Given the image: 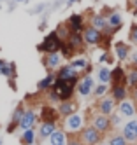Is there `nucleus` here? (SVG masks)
Returning <instances> with one entry per match:
<instances>
[{
	"mask_svg": "<svg viewBox=\"0 0 137 145\" xmlns=\"http://www.w3.org/2000/svg\"><path fill=\"white\" fill-rule=\"evenodd\" d=\"M14 9H16V2H11V4H9V7H7V11H9V12H13Z\"/></svg>",
	"mask_w": 137,
	"mask_h": 145,
	"instance_id": "nucleus-42",
	"label": "nucleus"
},
{
	"mask_svg": "<svg viewBox=\"0 0 137 145\" xmlns=\"http://www.w3.org/2000/svg\"><path fill=\"white\" fill-rule=\"evenodd\" d=\"M35 138H37V129H35V128H30V129L21 131L19 142L23 143V145H34V143H35Z\"/></svg>",
	"mask_w": 137,
	"mask_h": 145,
	"instance_id": "nucleus-28",
	"label": "nucleus"
},
{
	"mask_svg": "<svg viewBox=\"0 0 137 145\" xmlns=\"http://www.w3.org/2000/svg\"><path fill=\"white\" fill-rule=\"evenodd\" d=\"M86 126V117L81 112H76L72 116H67L62 119V129L65 131L69 137H77L81 129Z\"/></svg>",
	"mask_w": 137,
	"mask_h": 145,
	"instance_id": "nucleus-1",
	"label": "nucleus"
},
{
	"mask_svg": "<svg viewBox=\"0 0 137 145\" xmlns=\"http://www.w3.org/2000/svg\"><path fill=\"white\" fill-rule=\"evenodd\" d=\"M109 119H111V124H113V129H116V128H121V126H123V122H125V119L120 116L118 112H113L111 116H109Z\"/></svg>",
	"mask_w": 137,
	"mask_h": 145,
	"instance_id": "nucleus-34",
	"label": "nucleus"
},
{
	"mask_svg": "<svg viewBox=\"0 0 137 145\" xmlns=\"http://www.w3.org/2000/svg\"><path fill=\"white\" fill-rule=\"evenodd\" d=\"M67 145H84V143L79 140V137H69V140H67Z\"/></svg>",
	"mask_w": 137,
	"mask_h": 145,
	"instance_id": "nucleus-39",
	"label": "nucleus"
},
{
	"mask_svg": "<svg viewBox=\"0 0 137 145\" xmlns=\"http://www.w3.org/2000/svg\"><path fill=\"white\" fill-rule=\"evenodd\" d=\"M125 84L130 91L137 88V68L135 67H128L125 72Z\"/></svg>",
	"mask_w": 137,
	"mask_h": 145,
	"instance_id": "nucleus-26",
	"label": "nucleus"
},
{
	"mask_svg": "<svg viewBox=\"0 0 137 145\" xmlns=\"http://www.w3.org/2000/svg\"><path fill=\"white\" fill-rule=\"evenodd\" d=\"M109 95L113 96V100L116 103H120L126 98H130V89L126 88L125 82H120V84H111V91H109Z\"/></svg>",
	"mask_w": 137,
	"mask_h": 145,
	"instance_id": "nucleus-17",
	"label": "nucleus"
},
{
	"mask_svg": "<svg viewBox=\"0 0 137 145\" xmlns=\"http://www.w3.org/2000/svg\"><path fill=\"white\" fill-rule=\"evenodd\" d=\"M5 63H7V61H5V59H2V58H0V68H2V67H4Z\"/></svg>",
	"mask_w": 137,
	"mask_h": 145,
	"instance_id": "nucleus-45",
	"label": "nucleus"
},
{
	"mask_svg": "<svg viewBox=\"0 0 137 145\" xmlns=\"http://www.w3.org/2000/svg\"><path fill=\"white\" fill-rule=\"evenodd\" d=\"M65 44L74 51V53H79V51H83V47H84V40H83V33H74V32H70L69 33V37H67V40H65Z\"/></svg>",
	"mask_w": 137,
	"mask_h": 145,
	"instance_id": "nucleus-20",
	"label": "nucleus"
},
{
	"mask_svg": "<svg viewBox=\"0 0 137 145\" xmlns=\"http://www.w3.org/2000/svg\"><path fill=\"white\" fill-rule=\"evenodd\" d=\"M109 91H111V86L109 84H100V82H99V84L95 86V89H93V96L97 98V100H100L104 96H107Z\"/></svg>",
	"mask_w": 137,
	"mask_h": 145,
	"instance_id": "nucleus-30",
	"label": "nucleus"
},
{
	"mask_svg": "<svg viewBox=\"0 0 137 145\" xmlns=\"http://www.w3.org/2000/svg\"><path fill=\"white\" fill-rule=\"evenodd\" d=\"M48 9V4H39V5H35L34 9H30V14H42Z\"/></svg>",
	"mask_w": 137,
	"mask_h": 145,
	"instance_id": "nucleus-37",
	"label": "nucleus"
},
{
	"mask_svg": "<svg viewBox=\"0 0 137 145\" xmlns=\"http://www.w3.org/2000/svg\"><path fill=\"white\" fill-rule=\"evenodd\" d=\"M116 112H118L123 119H132V117L137 116V103L132 98H126V100H123V101L118 103Z\"/></svg>",
	"mask_w": 137,
	"mask_h": 145,
	"instance_id": "nucleus-9",
	"label": "nucleus"
},
{
	"mask_svg": "<svg viewBox=\"0 0 137 145\" xmlns=\"http://www.w3.org/2000/svg\"><path fill=\"white\" fill-rule=\"evenodd\" d=\"M55 80H56V74H55V72H48V74L37 82V89H39L40 93H48V91L53 89Z\"/></svg>",
	"mask_w": 137,
	"mask_h": 145,
	"instance_id": "nucleus-22",
	"label": "nucleus"
},
{
	"mask_svg": "<svg viewBox=\"0 0 137 145\" xmlns=\"http://www.w3.org/2000/svg\"><path fill=\"white\" fill-rule=\"evenodd\" d=\"M37 121H39V114H37V110H35V108H26L25 114H23V117H21V121H19L18 129L25 131V129H30V128H35Z\"/></svg>",
	"mask_w": 137,
	"mask_h": 145,
	"instance_id": "nucleus-12",
	"label": "nucleus"
},
{
	"mask_svg": "<svg viewBox=\"0 0 137 145\" xmlns=\"http://www.w3.org/2000/svg\"><path fill=\"white\" fill-rule=\"evenodd\" d=\"M93 89H95V80H93L91 74H83L76 86V95L79 98H88L93 95Z\"/></svg>",
	"mask_w": 137,
	"mask_h": 145,
	"instance_id": "nucleus-5",
	"label": "nucleus"
},
{
	"mask_svg": "<svg viewBox=\"0 0 137 145\" xmlns=\"http://www.w3.org/2000/svg\"><path fill=\"white\" fill-rule=\"evenodd\" d=\"M58 129V122H49V121H40L37 128V137L39 140H48L53 133Z\"/></svg>",
	"mask_w": 137,
	"mask_h": 145,
	"instance_id": "nucleus-18",
	"label": "nucleus"
},
{
	"mask_svg": "<svg viewBox=\"0 0 137 145\" xmlns=\"http://www.w3.org/2000/svg\"><path fill=\"white\" fill-rule=\"evenodd\" d=\"M25 110H26V107L23 105V103H19V105H16V108L13 110V114H11V121H9L7 128H5V131H7L9 135H11V133H14V131L18 129V126H19V121H21V117H23Z\"/></svg>",
	"mask_w": 137,
	"mask_h": 145,
	"instance_id": "nucleus-15",
	"label": "nucleus"
},
{
	"mask_svg": "<svg viewBox=\"0 0 137 145\" xmlns=\"http://www.w3.org/2000/svg\"><path fill=\"white\" fill-rule=\"evenodd\" d=\"M55 32H56V35L65 42L67 40V37H69V33H70V30H69V26L65 25V23H62V25H58L56 28H55Z\"/></svg>",
	"mask_w": 137,
	"mask_h": 145,
	"instance_id": "nucleus-33",
	"label": "nucleus"
},
{
	"mask_svg": "<svg viewBox=\"0 0 137 145\" xmlns=\"http://www.w3.org/2000/svg\"><path fill=\"white\" fill-rule=\"evenodd\" d=\"M0 145H4V140H2V138H0Z\"/></svg>",
	"mask_w": 137,
	"mask_h": 145,
	"instance_id": "nucleus-47",
	"label": "nucleus"
},
{
	"mask_svg": "<svg viewBox=\"0 0 137 145\" xmlns=\"http://www.w3.org/2000/svg\"><path fill=\"white\" fill-rule=\"evenodd\" d=\"M88 25L90 26H93L95 30H99V32H105L107 30V21H105V14H102V12H93L91 16H90V19H88Z\"/></svg>",
	"mask_w": 137,
	"mask_h": 145,
	"instance_id": "nucleus-21",
	"label": "nucleus"
},
{
	"mask_svg": "<svg viewBox=\"0 0 137 145\" xmlns=\"http://www.w3.org/2000/svg\"><path fill=\"white\" fill-rule=\"evenodd\" d=\"M11 2H16V4H19V2H23V4H28V0H11Z\"/></svg>",
	"mask_w": 137,
	"mask_h": 145,
	"instance_id": "nucleus-44",
	"label": "nucleus"
},
{
	"mask_svg": "<svg viewBox=\"0 0 137 145\" xmlns=\"http://www.w3.org/2000/svg\"><path fill=\"white\" fill-rule=\"evenodd\" d=\"M55 74H56V79H60V80H72V79H79L81 77L69 63H63Z\"/></svg>",
	"mask_w": 137,
	"mask_h": 145,
	"instance_id": "nucleus-19",
	"label": "nucleus"
},
{
	"mask_svg": "<svg viewBox=\"0 0 137 145\" xmlns=\"http://www.w3.org/2000/svg\"><path fill=\"white\" fill-rule=\"evenodd\" d=\"M69 65L77 72L79 75H83V74H90V72L93 70V67H91V61H90V58L86 56V54H74L70 59H69Z\"/></svg>",
	"mask_w": 137,
	"mask_h": 145,
	"instance_id": "nucleus-6",
	"label": "nucleus"
},
{
	"mask_svg": "<svg viewBox=\"0 0 137 145\" xmlns=\"http://www.w3.org/2000/svg\"><path fill=\"white\" fill-rule=\"evenodd\" d=\"M128 40H130V44L137 46V23H134L132 28H130V32H128Z\"/></svg>",
	"mask_w": 137,
	"mask_h": 145,
	"instance_id": "nucleus-35",
	"label": "nucleus"
},
{
	"mask_svg": "<svg viewBox=\"0 0 137 145\" xmlns=\"http://www.w3.org/2000/svg\"><path fill=\"white\" fill-rule=\"evenodd\" d=\"M63 58L60 53H46L42 56V67L46 68V72H56L63 65Z\"/></svg>",
	"mask_w": 137,
	"mask_h": 145,
	"instance_id": "nucleus-8",
	"label": "nucleus"
},
{
	"mask_svg": "<svg viewBox=\"0 0 137 145\" xmlns=\"http://www.w3.org/2000/svg\"><path fill=\"white\" fill-rule=\"evenodd\" d=\"M116 107H118V103L113 100L111 95L104 96V98H100L97 101V112L102 114V116H111L113 112H116Z\"/></svg>",
	"mask_w": 137,
	"mask_h": 145,
	"instance_id": "nucleus-14",
	"label": "nucleus"
},
{
	"mask_svg": "<svg viewBox=\"0 0 137 145\" xmlns=\"http://www.w3.org/2000/svg\"><path fill=\"white\" fill-rule=\"evenodd\" d=\"M83 40H84V46H90V47H100L104 44V33L95 30L93 26H90L86 23L83 30Z\"/></svg>",
	"mask_w": 137,
	"mask_h": 145,
	"instance_id": "nucleus-4",
	"label": "nucleus"
},
{
	"mask_svg": "<svg viewBox=\"0 0 137 145\" xmlns=\"http://www.w3.org/2000/svg\"><path fill=\"white\" fill-rule=\"evenodd\" d=\"M105 21H107V28L116 33L123 26V14L116 9H111V11L105 12Z\"/></svg>",
	"mask_w": 137,
	"mask_h": 145,
	"instance_id": "nucleus-13",
	"label": "nucleus"
},
{
	"mask_svg": "<svg viewBox=\"0 0 137 145\" xmlns=\"http://www.w3.org/2000/svg\"><path fill=\"white\" fill-rule=\"evenodd\" d=\"M63 46V40L56 35V32H49L44 39H42V42L37 46V51L42 54L46 53H60V49Z\"/></svg>",
	"mask_w": 137,
	"mask_h": 145,
	"instance_id": "nucleus-2",
	"label": "nucleus"
},
{
	"mask_svg": "<svg viewBox=\"0 0 137 145\" xmlns=\"http://www.w3.org/2000/svg\"><path fill=\"white\" fill-rule=\"evenodd\" d=\"M77 137H79V140H81L84 145H99V143H102V140H104V135L99 133L97 129L91 126V124H86V126L81 129V133L77 135Z\"/></svg>",
	"mask_w": 137,
	"mask_h": 145,
	"instance_id": "nucleus-3",
	"label": "nucleus"
},
{
	"mask_svg": "<svg viewBox=\"0 0 137 145\" xmlns=\"http://www.w3.org/2000/svg\"><path fill=\"white\" fill-rule=\"evenodd\" d=\"M97 80L100 84H111V68L105 65L99 67L97 68Z\"/></svg>",
	"mask_w": 137,
	"mask_h": 145,
	"instance_id": "nucleus-29",
	"label": "nucleus"
},
{
	"mask_svg": "<svg viewBox=\"0 0 137 145\" xmlns=\"http://www.w3.org/2000/svg\"><path fill=\"white\" fill-rule=\"evenodd\" d=\"M132 5H134V11H135V14H137V0H132Z\"/></svg>",
	"mask_w": 137,
	"mask_h": 145,
	"instance_id": "nucleus-43",
	"label": "nucleus"
},
{
	"mask_svg": "<svg viewBox=\"0 0 137 145\" xmlns=\"http://www.w3.org/2000/svg\"><path fill=\"white\" fill-rule=\"evenodd\" d=\"M39 117H40V121H49V122H60L62 121V117L56 112V107H49V105L40 108V116Z\"/></svg>",
	"mask_w": 137,
	"mask_h": 145,
	"instance_id": "nucleus-24",
	"label": "nucleus"
},
{
	"mask_svg": "<svg viewBox=\"0 0 137 145\" xmlns=\"http://www.w3.org/2000/svg\"><path fill=\"white\" fill-rule=\"evenodd\" d=\"M0 75L5 77V79H13V77L16 75V65H14V63H9V61H7V63L0 68Z\"/></svg>",
	"mask_w": 137,
	"mask_h": 145,
	"instance_id": "nucleus-31",
	"label": "nucleus"
},
{
	"mask_svg": "<svg viewBox=\"0 0 137 145\" xmlns=\"http://www.w3.org/2000/svg\"><path fill=\"white\" fill-rule=\"evenodd\" d=\"M76 4H81V0H67V7H72V5H76Z\"/></svg>",
	"mask_w": 137,
	"mask_h": 145,
	"instance_id": "nucleus-41",
	"label": "nucleus"
},
{
	"mask_svg": "<svg viewBox=\"0 0 137 145\" xmlns=\"http://www.w3.org/2000/svg\"><path fill=\"white\" fill-rule=\"evenodd\" d=\"M128 67H135L137 68V49H132L130 51V58H128Z\"/></svg>",
	"mask_w": 137,
	"mask_h": 145,
	"instance_id": "nucleus-36",
	"label": "nucleus"
},
{
	"mask_svg": "<svg viewBox=\"0 0 137 145\" xmlns=\"http://www.w3.org/2000/svg\"><path fill=\"white\" fill-rule=\"evenodd\" d=\"M90 124L102 135H107V133L113 131V124H111L109 116H102V114H99V112L93 114V116L90 117Z\"/></svg>",
	"mask_w": 137,
	"mask_h": 145,
	"instance_id": "nucleus-7",
	"label": "nucleus"
},
{
	"mask_svg": "<svg viewBox=\"0 0 137 145\" xmlns=\"http://www.w3.org/2000/svg\"><path fill=\"white\" fill-rule=\"evenodd\" d=\"M125 68L121 65H116L111 68V84H120V82H125Z\"/></svg>",
	"mask_w": 137,
	"mask_h": 145,
	"instance_id": "nucleus-27",
	"label": "nucleus"
},
{
	"mask_svg": "<svg viewBox=\"0 0 137 145\" xmlns=\"http://www.w3.org/2000/svg\"><path fill=\"white\" fill-rule=\"evenodd\" d=\"M67 140H69V135L63 129H60V128L48 138L49 145H67Z\"/></svg>",
	"mask_w": 137,
	"mask_h": 145,
	"instance_id": "nucleus-25",
	"label": "nucleus"
},
{
	"mask_svg": "<svg viewBox=\"0 0 137 145\" xmlns=\"http://www.w3.org/2000/svg\"><path fill=\"white\" fill-rule=\"evenodd\" d=\"M0 2H4V0H0Z\"/></svg>",
	"mask_w": 137,
	"mask_h": 145,
	"instance_id": "nucleus-48",
	"label": "nucleus"
},
{
	"mask_svg": "<svg viewBox=\"0 0 137 145\" xmlns=\"http://www.w3.org/2000/svg\"><path fill=\"white\" fill-rule=\"evenodd\" d=\"M99 145H109V143H107V142H102V143H99Z\"/></svg>",
	"mask_w": 137,
	"mask_h": 145,
	"instance_id": "nucleus-46",
	"label": "nucleus"
},
{
	"mask_svg": "<svg viewBox=\"0 0 137 145\" xmlns=\"http://www.w3.org/2000/svg\"><path fill=\"white\" fill-rule=\"evenodd\" d=\"M120 133L128 143H137V117H132L126 122H123V126L120 128Z\"/></svg>",
	"mask_w": 137,
	"mask_h": 145,
	"instance_id": "nucleus-10",
	"label": "nucleus"
},
{
	"mask_svg": "<svg viewBox=\"0 0 137 145\" xmlns=\"http://www.w3.org/2000/svg\"><path fill=\"white\" fill-rule=\"evenodd\" d=\"M46 95H48V100H49L51 103H56V105H58V103H60V98L56 96V93L53 91V89H51V91H48Z\"/></svg>",
	"mask_w": 137,
	"mask_h": 145,
	"instance_id": "nucleus-38",
	"label": "nucleus"
},
{
	"mask_svg": "<svg viewBox=\"0 0 137 145\" xmlns=\"http://www.w3.org/2000/svg\"><path fill=\"white\" fill-rule=\"evenodd\" d=\"M65 25L69 26L70 32H74V33H83L84 26H86V21H84V16H83V14L74 12V14H70V16L67 18Z\"/></svg>",
	"mask_w": 137,
	"mask_h": 145,
	"instance_id": "nucleus-16",
	"label": "nucleus"
},
{
	"mask_svg": "<svg viewBox=\"0 0 137 145\" xmlns=\"http://www.w3.org/2000/svg\"><path fill=\"white\" fill-rule=\"evenodd\" d=\"M107 143L109 145H130L128 142L125 140V137H123L121 133H113L111 137L107 138Z\"/></svg>",
	"mask_w": 137,
	"mask_h": 145,
	"instance_id": "nucleus-32",
	"label": "nucleus"
},
{
	"mask_svg": "<svg viewBox=\"0 0 137 145\" xmlns=\"http://www.w3.org/2000/svg\"><path fill=\"white\" fill-rule=\"evenodd\" d=\"M56 112H58V116L63 119V117H67V116H72V114H76L79 112V101L76 98H72V100H65V101H60L58 105H56Z\"/></svg>",
	"mask_w": 137,
	"mask_h": 145,
	"instance_id": "nucleus-11",
	"label": "nucleus"
},
{
	"mask_svg": "<svg viewBox=\"0 0 137 145\" xmlns=\"http://www.w3.org/2000/svg\"><path fill=\"white\" fill-rule=\"evenodd\" d=\"M46 26H48V18H42V21L39 23V30H40V32H44Z\"/></svg>",
	"mask_w": 137,
	"mask_h": 145,
	"instance_id": "nucleus-40",
	"label": "nucleus"
},
{
	"mask_svg": "<svg viewBox=\"0 0 137 145\" xmlns=\"http://www.w3.org/2000/svg\"><path fill=\"white\" fill-rule=\"evenodd\" d=\"M130 46H126L125 42H116L114 44V54H116V59L120 61V63H125V61H128L130 58Z\"/></svg>",
	"mask_w": 137,
	"mask_h": 145,
	"instance_id": "nucleus-23",
	"label": "nucleus"
}]
</instances>
